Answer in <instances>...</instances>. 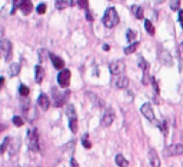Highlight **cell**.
Returning a JSON list of instances; mask_svg holds the SVG:
<instances>
[{"label":"cell","instance_id":"7402d4cb","mask_svg":"<svg viewBox=\"0 0 183 167\" xmlns=\"http://www.w3.org/2000/svg\"><path fill=\"white\" fill-rule=\"evenodd\" d=\"M137 46H139V42H133L130 46L124 47V53H126V54H132V53H135L136 49H137Z\"/></svg>","mask_w":183,"mask_h":167},{"label":"cell","instance_id":"cb8c5ba5","mask_svg":"<svg viewBox=\"0 0 183 167\" xmlns=\"http://www.w3.org/2000/svg\"><path fill=\"white\" fill-rule=\"evenodd\" d=\"M139 67L143 71H149V63H147L143 57H139Z\"/></svg>","mask_w":183,"mask_h":167},{"label":"cell","instance_id":"5b68a950","mask_svg":"<svg viewBox=\"0 0 183 167\" xmlns=\"http://www.w3.org/2000/svg\"><path fill=\"white\" fill-rule=\"evenodd\" d=\"M183 153V146L180 143H173L170 144L167 148H164V154L169 156V157H173V156H179V154Z\"/></svg>","mask_w":183,"mask_h":167},{"label":"cell","instance_id":"d590c367","mask_svg":"<svg viewBox=\"0 0 183 167\" xmlns=\"http://www.w3.org/2000/svg\"><path fill=\"white\" fill-rule=\"evenodd\" d=\"M152 83H153V87H155V91H156V93H159V86H157L156 79H152Z\"/></svg>","mask_w":183,"mask_h":167},{"label":"cell","instance_id":"d4e9b609","mask_svg":"<svg viewBox=\"0 0 183 167\" xmlns=\"http://www.w3.org/2000/svg\"><path fill=\"white\" fill-rule=\"evenodd\" d=\"M69 124H70V130H72L73 133H77V119L76 117H70Z\"/></svg>","mask_w":183,"mask_h":167},{"label":"cell","instance_id":"9c48e42d","mask_svg":"<svg viewBox=\"0 0 183 167\" xmlns=\"http://www.w3.org/2000/svg\"><path fill=\"white\" fill-rule=\"evenodd\" d=\"M115 122V111H113V109H106V111L103 113V117H102V124L103 126H110L112 123Z\"/></svg>","mask_w":183,"mask_h":167},{"label":"cell","instance_id":"484cf974","mask_svg":"<svg viewBox=\"0 0 183 167\" xmlns=\"http://www.w3.org/2000/svg\"><path fill=\"white\" fill-rule=\"evenodd\" d=\"M19 93L22 94V96L27 97V96H29V93H30V90H29V87H27V86H25V84H20V86H19Z\"/></svg>","mask_w":183,"mask_h":167},{"label":"cell","instance_id":"2e32d148","mask_svg":"<svg viewBox=\"0 0 183 167\" xmlns=\"http://www.w3.org/2000/svg\"><path fill=\"white\" fill-rule=\"evenodd\" d=\"M73 4H74V1H70V0H56V7L59 10H63V9L73 6Z\"/></svg>","mask_w":183,"mask_h":167},{"label":"cell","instance_id":"1f68e13d","mask_svg":"<svg viewBox=\"0 0 183 167\" xmlns=\"http://www.w3.org/2000/svg\"><path fill=\"white\" fill-rule=\"evenodd\" d=\"M157 126L162 128V133H163L164 136H167V123H166V120H164V122H162L160 124L157 123Z\"/></svg>","mask_w":183,"mask_h":167},{"label":"cell","instance_id":"4fadbf2b","mask_svg":"<svg viewBox=\"0 0 183 167\" xmlns=\"http://www.w3.org/2000/svg\"><path fill=\"white\" fill-rule=\"evenodd\" d=\"M20 7V10H22V13L23 14H30L33 10V4H32V1L30 0H25V1H22L19 4Z\"/></svg>","mask_w":183,"mask_h":167},{"label":"cell","instance_id":"8992f818","mask_svg":"<svg viewBox=\"0 0 183 167\" xmlns=\"http://www.w3.org/2000/svg\"><path fill=\"white\" fill-rule=\"evenodd\" d=\"M69 82H70V71L67 69H62V71L57 76V83H59L60 87H67L69 86Z\"/></svg>","mask_w":183,"mask_h":167},{"label":"cell","instance_id":"ee69618b","mask_svg":"<svg viewBox=\"0 0 183 167\" xmlns=\"http://www.w3.org/2000/svg\"><path fill=\"white\" fill-rule=\"evenodd\" d=\"M162 1H163V0H157V3H162Z\"/></svg>","mask_w":183,"mask_h":167},{"label":"cell","instance_id":"b9f144b4","mask_svg":"<svg viewBox=\"0 0 183 167\" xmlns=\"http://www.w3.org/2000/svg\"><path fill=\"white\" fill-rule=\"evenodd\" d=\"M72 166L77 167V163H76V160H74V159H72Z\"/></svg>","mask_w":183,"mask_h":167},{"label":"cell","instance_id":"ba28073f","mask_svg":"<svg viewBox=\"0 0 183 167\" xmlns=\"http://www.w3.org/2000/svg\"><path fill=\"white\" fill-rule=\"evenodd\" d=\"M109 69H110V73L112 74H115V76L122 74V73L124 71V63L122 62V60H115V62H112L110 63Z\"/></svg>","mask_w":183,"mask_h":167},{"label":"cell","instance_id":"9a60e30c","mask_svg":"<svg viewBox=\"0 0 183 167\" xmlns=\"http://www.w3.org/2000/svg\"><path fill=\"white\" fill-rule=\"evenodd\" d=\"M50 59H52V63H53V66H54L56 69L62 70V69L65 67V62H63L60 57H57L56 54H50Z\"/></svg>","mask_w":183,"mask_h":167},{"label":"cell","instance_id":"30bf717a","mask_svg":"<svg viewBox=\"0 0 183 167\" xmlns=\"http://www.w3.org/2000/svg\"><path fill=\"white\" fill-rule=\"evenodd\" d=\"M157 57H159V60H160L163 64H166V66H172V56L169 54V51H166L164 49H162V47L159 49Z\"/></svg>","mask_w":183,"mask_h":167},{"label":"cell","instance_id":"83f0119b","mask_svg":"<svg viewBox=\"0 0 183 167\" xmlns=\"http://www.w3.org/2000/svg\"><path fill=\"white\" fill-rule=\"evenodd\" d=\"M179 6H180V0H170V9L173 12H176L179 9Z\"/></svg>","mask_w":183,"mask_h":167},{"label":"cell","instance_id":"ab89813d","mask_svg":"<svg viewBox=\"0 0 183 167\" xmlns=\"http://www.w3.org/2000/svg\"><path fill=\"white\" fill-rule=\"evenodd\" d=\"M3 34H4V29H3V27L0 26V39L3 37Z\"/></svg>","mask_w":183,"mask_h":167},{"label":"cell","instance_id":"6da1fadb","mask_svg":"<svg viewBox=\"0 0 183 167\" xmlns=\"http://www.w3.org/2000/svg\"><path fill=\"white\" fill-rule=\"evenodd\" d=\"M103 24H105L107 29H112V27H115V26L119 24V14H118V12H116L115 7H109V9L106 10L105 16H103Z\"/></svg>","mask_w":183,"mask_h":167},{"label":"cell","instance_id":"44dd1931","mask_svg":"<svg viewBox=\"0 0 183 167\" xmlns=\"http://www.w3.org/2000/svg\"><path fill=\"white\" fill-rule=\"evenodd\" d=\"M116 164L120 167H127L129 166V161L126 160L122 154H118V156H116Z\"/></svg>","mask_w":183,"mask_h":167},{"label":"cell","instance_id":"60d3db41","mask_svg":"<svg viewBox=\"0 0 183 167\" xmlns=\"http://www.w3.org/2000/svg\"><path fill=\"white\" fill-rule=\"evenodd\" d=\"M3 84H4V79H3V77H0V87H1Z\"/></svg>","mask_w":183,"mask_h":167},{"label":"cell","instance_id":"3957f363","mask_svg":"<svg viewBox=\"0 0 183 167\" xmlns=\"http://www.w3.org/2000/svg\"><path fill=\"white\" fill-rule=\"evenodd\" d=\"M52 93H53V99H54V106H56V107L63 106L66 103V100L69 99V96H70V91H69V90H65L63 93H59L56 89H53Z\"/></svg>","mask_w":183,"mask_h":167},{"label":"cell","instance_id":"4316f807","mask_svg":"<svg viewBox=\"0 0 183 167\" xmlns=\"http://www.w3.org/2000/svg\"><path fill=\"white\" fill-rule=\"evenodd\" d=\"M9 143H10V137H6L3 140V143H1V146H0V154H3L6 151V148L9 147Z\"/></svg>","mask_w":183,"mask_h":167},{"label":"cell","instance_id":"d6a6232c","mask_svg":"<svg viewBox=\"0 0 183 167\" xmlns=\"http://www.w3.org/2000/svg\"><path fill=\"white\" fill-rule=\"evenodd\" d=\"M67 116H69V117H76V111H74V106H72V104H70V106L67 107Z\"/></svg>","mask_w":183,"mask_h":167},{"label":"cell","instance_id":"74e56055","mask_svg":"<svg viewBox=\"0 0 183 167\" xmlns=\"http://www.w3.org/2000/svg\"><path fill=\"white\" fill-rule=\"evenodd\" d=\"M179 22H183V10H179Z\"/></svg>","mask_w":183,"mask_h":167},{"label":"cell","instance_id":"f546056e","mask_svg":"<svg viewBox=\"0 0 183 167\" xmlns=\"http://www.w3.org/2000/svg\"><path fill=\"white\" fill-rule=\"evenodd\" d=\"M46 9H47V6H46L45 3H40L39 6L36 7V12L39 13V14H45V13H46Z\"/></svg>","mask_w":183,"mask_h":167},{"label":"cell","instance_id":"d6986e66","mask_svg":"<svg viewBox=\"0 0 183 167\" xmlns=\"http://www.w3.org/2000/svg\"><path fill=\"white\" fill-rule=\"evenodd\" d=\"M19 147H20V139H14L13 140V146L10 144V150H9V153L10 156H14V154L19 151Z\"/></svg>","mask_w":183,"mask_h":167},{"label":"cell","instance_id":"4dcf8cb0","mask_svg":"<svg viewBox=\"0 0 183 167\" xmlns=\"http://www.w3.org/2000/svg\"><path fill=\"white\" fill-rule=\"evenodd\" d=\"M126 36H127V40H129V42H135V39H136V33L133 32V30H127V33H126Z\"/></svg>","mask_w":183,"mask_h":167},{"label":"cell","instance_id":"e0dca14e","mask_svg":"<svg viewBox=\"0 0 183 167\" xmlns=\"http://www.w3.org/2000/svg\"><path fill=\"white\" fill-rule=\"evenodd\" d=\"M132 13H133V14H135V17H136V19H139V20H142L143 19V7H140V6H136V4H135V6H132Z\"/></svg>","mask_w":183,"mask_h":167},{"label":"cell","instance_id":"5bb4252c","mask_svg":"<svg viewBox=\"0 0 183 167\" xmlns=\"http://www.w3.org/2000/svg\"><path fill=\"white\" fill-rule=\"evenodd\" d=\"M149 160H150V164L153 167L160 166V160H159V157H157V153L155 148H150V150H149Z\"/></svg>","mask_w":183,"mask_h":167},{"label":"cell","instance_id":"7a4b0ae2","mask_svg":"<svg viewBox=\"0 0 183 167\" xmlns=\"http://www.w3.org/2000/svg\"><path fill=\"white\" fill-rule=\"evenodd\" d=\"M40 144L42 141L39 139V134H37V130H30L29 134H27V146H29V150L30 151H37L40 148Z\"/></svg>","mask_w":183,"mask_h":167},{"label":"cell","instance_id":"7c38bea8","mask_svg":"<svg viewBox=\"0 0 183 167\" xmlns=\"http://www.w3.org/2000/svg\"><path fill=\"white\" fill-rule=\"evenodd\" d=\"M37 103H39V106L43 110H47L49 107H50V99L46 96L45 93H42V94L39 96V99H37Z\"/></svg>","mask_w":183,"mask_h":167},{"label":"cell","instance_id":"836d02e7","mask_svg":"<svg viewBox=\"0 0 183 167\" xmlns=\"http://www.w3.org/2000/svg\"><path fill=\"white\" fill-rule=\"evenodd\" d=\"M77 4L82 9H87V6H89V0H77Z\"/></svg>","mask_w":183,"mask_h":167},{"label":"cell","instance_id":"f6af8a7d","mask_svg":"<svg viewBox=\"0 0 183 167\" xmlns=\"http://www.w3.org/2000/svg\"><path fill=\"white\" fill-rule=\"evenodd\" d=\"M180 24H182V29H183V22H180Z\"/></svg>","mask_w":183,"mask_h":167},{"label":"cell","instance_id":"e575fe53","mask_svg":"<svg viewBox=\"0 0 183 167\" xmlns=\"http://www.w3.org/2000/svg\"><path fill=\"white\" fill-rule=\"evenodd\" d=\"M83 146H85L86 148H90L92 147V143L87 140V136H85V139H83Z\"/></svg>","mask_w":183,"mask_h":167},{"label":"cell","instance_id":"ffe728a7","mask_svg":"<svg viewBox=\"0 0 183 167\" xmlns=\"http://www.w3.org/2000/svg\"><path fill=\"white\" fill-rule=\"evenodd\" d=\"M19 71H20V64L19 63L10 64V67H9V73H10V76L16 77L17 74H19Z\"/></svg>","mask_w":183,"mask_h":167},{"label":"cell","instance_id":"ac0fdd59","mask_svg":"<svg viewBox=\"0 0 183 167\" xmlns=\"http://www.w3.org/2000/svg\"><path fill=\"white\" fill-rule=\"evenodd\" d=\"M45 77V70L42 66H36V83H42Z\"/></svg>","mask_w":183,"mask_h":167},{"label":"cell","instance_id":"277c9868","mask_svg":"<svg viewBox=\"0 0 183 167\" xmlns=\"http://www.w3.org/2000/svg\"><path fill=\"white\" fill-rule=\"evenodd\" d=\"M0 54L6 59L7 62L12 59V43L6 39L0 40Z\"/></svg>","mask_w":183,"mask_h":167},{"label":"cell","instance_id":"f35d334b","mask_svg":"<svg viewBox=\"0 0 183 167\" xmlns=\"http://www.w3.org/2000/svg\"><path fill=\"white\" fill-rule=\"evenodd\" d=\"M13 1H14V6H16V7H19V4L22 3V1H23V0H13Z\"/></svg>","mask_w":183,"mask_h":167},{"label":"cell","instance_id":"603a6c76","mask_svg":"<svg viewBox=\"0 0 183 167\" xmlns=\"http://www.w3.org/2000/svg\"><path fill=\"white\" fill-rule=\"evenodd\" d=\"M144 27H146V32L149 33L150 36L155 34V27H153V24H152L150 20H144Z\"/></svg>","mask_w":183,"mask_h":167},{"label":"cell","instance_id":"7bdbcfd3","mask_svg":"<svg viewBox=\"0 0 183 167\" xmlns=\"http://www.w3.org/2000/svg\"><path fill=\"white\" fill-rule=\"evenodd\" d=\"M4 128H6V126H4V124H0V131H3Z\"/></svg>","mask_w":183,"mask_h":167},{"label":"cell","instance_id":"52a82bcc","mask_svg":"<svg viewBox=\"0 0 183 167\" xmlns=\"http://www.w3.org/2000/svg\"><path fill=\"white\" fill-rule=\"evenodd\" d=\"M140 111H142V114L149 120V122L152 123H156V117H155V111H153V109H152V106L149 104V103H144L143 106L140 107Z\"/></svg>","mask_w":183,"mask_h":167},{"label":"cell","instance_id":"f1b7e54d","mask_svg":"<svg viewBox=\"0 0 183 167\" xmlns=\"http://www.w3.org/2000/svg\"><path fill=\"white\" fill-rule=\"evenodd\" d=\"M23 119H22V117H19V116H14L13 117V124L14 126H17V127H22V126H23Z\"/></svg>","mask_w":183,"mask_h":167},{"label":"cell","instance_id":"8fae6325","mask_svg":"<svg viewBox=\"0 0 183 167\" xmlns=\"http://www.w3.org/2000/svg\"><path fill=\"white\" fill-rule=\"evenodd\" d=\"M115 86H116L118 89H126V87L129 86V79L126 76H123V73H122V74H118L116 80H115Z\"/></svg>","mask_w":183,"mask_h":167},{"label":"cell","instance_id":"8d00e7d4","mask_svg":"<svg viewBox=\"0 0 183 167\" xmlns=\"http://www.w3.org/2000/svg\"><path fill=\"white\" fill-rule=\"evenodd\" d=\"M86 19L89 20V22H92V20H93V16L90 14V12H89L87 9H86Z\"/></svg>","mask_w":183,"mask_h":167}]
</instances>
